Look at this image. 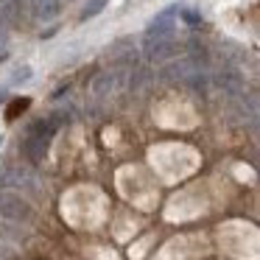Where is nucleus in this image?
Returning a JSON list of instances; mask_svg holds the SVG:
<instances>
[{"mask_svg": "<svg viewBox=\"0 0 260 260\" xmlns=\"http://www.w3.org/2000/svg\"><path fill=\"white\" fill-rule=\"evenodd\" d=\"M176 12H179V9L176 6H171V9H165L162 14H157V17H154V23L148 25L146 28V37H159V34H174V23H176Z\"/></svg>", "mask_w": 260, "mask_h": 260, "instance_id": "obj_7", "label": "nucleus"}, {"mask_svg": "<svg viewBox=\"0 0 260 260\" xmlns=\"http://www.w3.org/2000/svg\"><path fill=\"white\" fill-rule=\"evenodd\" d=\"M25 79H31V70H28V68L14 70V81H25Z\"/></svg>", "mask_w": 260, "mask_h": 260, "instance_id": "obj_13", "label": "nucleus"}, {"mask_svg": "<svg viewBox=\"0 0 260 260\" xmlns=\"http://www.w3.org/2000/svg\"><path fill=\"white\" fill-rule=\"evenodd\" d=\"M0 218H6V221H28L31 218L28 202H23L20 196H12V193H3V196H0Z\"/></svg>", "mask_w": 260, "mask_h": 260, "instance_id": "obj_5", "label": "nucleus"}, {"mask_svg": "<svg viewBox=\"0 0 260 260\" xmlns=\"http://www.w3.org/2000/svg\"><path fill=\"white\" fill-rule=\"evenodd\" d=\"M0 101H6V87H0Z\"/></svg>", "mask_w": 260, "mask_h": 260, "instance_id": "obj_14", "label": "nucleus"}, {"mask_svg": "<svg viewBox=\"0 0 260 260\" xmlns=\"http://www.w3.org/2000/svg\"><path fill=\"white\" fill-rule=\"evenodd\" d=\"M179 14L185 17V23H187V25H199V23H202V17H199L196 12H187V9H179Z\"/></svg>", "mask_w": 260, "mask_h": 260, "instance_id": "obj_12", "label": "nucleus"}, {"mask_svg": "<svg viewBox=\"0 0 260 260\" xmlns=\"http://www.w3.org/2000/svg\"><path fill=\"white\" fill-rule=\"evenodd\" d=\"M118 87H123V73H120V68H107L92 79L90 95L92 98H107V95H115Z\"/></svg>", "mask_w": 260, "mask_h": 260, "instance_id": "obj_4", "label": "nucleus"}, {"mask_svg": "<svg viewBox=\"0 0 260 260\" xmlns=\"http://www.w3.org/2000/svg\"><path fill=\"white\" fill-rule=\"evenodd\" d=\"M31 14L40 20H53L59 12V0H28Z\"/></svg>", "mask_w": 260, "mask_h": 260, "instance_id": "obj_8", "label": "nucleus"}, {"mask_svg": "<svg viewBox=\"0 0 260 260\" xmlns=\"http://www.w3.org/2000/svg\"><path fill=\"white\" fill-rule=\"evenodd\" d=\"M28 104H31L28 98H17V101H12V107H9V115H6V118L14 120L20 112H25V109H28Z\"/></svg>", "mask_w": 260, "mask_h": 260, "instance_id": "obj_11", "label": "nucleus"}, {"mask_svg": "<svg viewBox=\"0 0 260 260\" xmlns=\"http://www.w3.org/2000/svg\"><path fill=\"white\" fill-rule=\"evenodd\" d=\"M9 254H6V249H0V260H6Z\"/></svg>", "mask_w": 260, "mask_h": 260, "instance_id": "obj_15", "label": "nucleus"}, {"mask_svg": "<svg viewBox=\"0 0 260 260\" xmlns=\"http://www.w3.org/2000/svg\"><path fill=\"white\" fill-rule=\"evenodd\" d=\"M56 120L53 118H42V120H37V123H31L28 126V135H25V140H23V154L31 159V162H42V157H45V151H48V146H51V140H53V135H56Z\"/></svg>", "mask_w": 260, "mask_h": 260, "instance_id": "obj_1", "label": "nucleus"}, {"mask_svg": "<svg viewBox=\"0 0 260 260\" xmlns=\"http://www.w3.org/2000/svg\"><path fill=\"white\" fill-rule=\"evenodd\" d=\"M215 84H218L221 90H224V95H230V98H238V95L246 92V81H243L241 70L226 64V62L215 70Z\"/></svg>", "mask_w": 260, "mask_h": 260, "instance_id": "obj_3", "label": "nucleus"}, {"mask_svg": "<svg viewBox=\"0 0 260 260\" xmlns=\"http://www.w3.org/2000/svg\"><path fill=\"white\" fill-rule=\"evenodd\" d=\"M20 14V0H0V17L3 20H17Z\"/></svg>", "mask_w": 260, "mask_h": 260, "instance_id": "obj_9", "label": "nucleus"}, {"mask_svg": "<svg viewBox=\"0 0 260 260\" xmlns=\"http://www.w3.org/2000/svg\"><path fill=\"white\" fill-rule=\"evenodd\" d=\"M104 6H107V0H90V3H87V9L81 12V20H90V17H95V14L101 12Z\"/></svg>", "mask_w": 260, "mask_h": 260, "instance_id": "obj_10", "label": "nucleus"}, {"mask_svg": "<svg viewBox=\"0 0 260 260\" xmlns=\"http://www.w3.org/2000/svg\"><path fill=\"white\" fill-rule=\"evenodd\" d=\"M0 187H17V190H37V176L25 168L0 171Z\"/></svg>", "mask_w": 260, "mask_h": 260, "instance_id": "obj_6", "label": "nucleus"}, {"mask_svg": "<svg viewBox=\"0 0 260 260\" xmlns=\"http://www.w3.org/2000/svg\"><path fill=\"white\" fill-rule=\"evenodd\" d=\"M182 51H185V42H179L174 34L146 37V42H143V53L154 64H165L168 59H176Z\"/></svg>", "mask_w": 260, "mask_h": 260, "instance_id": "obj_2", "label": "nucleus"}]
</instances>
